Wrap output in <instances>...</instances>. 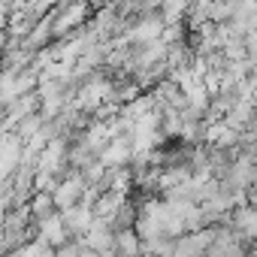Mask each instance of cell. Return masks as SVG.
I'll list each match as a JSON object with an SVG mask.
<instances>
[{
    "mask_svg": "<svg viewBox=\"0 0 257 257\" xmlns=\"http://www.w3.org/2000/svg\"><path fill=\"white\" fill-rule=\"evenodd\" d=\"M212 245V230H194L182 239H173V257H206Z\"/></svg>",
    "mask_w": 257,
    "mask_h": 257,
    "instance_id": "obj_1",
    "label": "cell"
}]
</instances>
